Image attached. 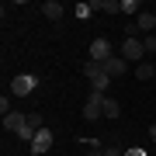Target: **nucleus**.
<instances>
[{"mask_svg": "<svg viewBox=\"0 0 156 156\" xmlns=\"http://www.w3.org/2000/svg\"><path fill=\"white\" fill-rule=\"evenodd\" d=\"M83 73H87V80H90V87H94L97 94H104V90L111 87V76H108V73L101 69V62H87V66H83Z\"/></svg>", "mask_w": 156, "mask_h": 156, "instance_id": "f257e3e1", "label": "nucleus"}, {"mask_svg": "<svg viewBox=\"0 0 156 156\" xmlns=\"http://www.w3.org/2000/svg\"><path fill=\"white\" fill-rule=\"evenodd\" d=\"M142 56H146L142 38H125V42H122V59H125V62H142Z\"/></svg>", "mask_w": 156, "mask_h": 156, "instance_id": "f03ea898", "label": "nucleus"}, {"mask_svg": "<svg viewBox=\"0 0 156 156\" xmlns=\"http://www.w3.org/2000/svg\"><path fill=\"white\" fill-rule=\"evenodd\" d=\"M35 87H38V80L28 76V73H21V76L11 80V94L14 97H28V94H35Z\"/></svg>", "mask_w": 156, "mask_h": 156, "instance_id": "7ed1b4c3", "label": "nucleus"}, {"mask_svg": "<svg viewBox=\"0 0 156 156\" xmlns=\"http://www.w3.org/2000/svg\"><path fill=\"white\" fill-rule=\"evenodd\" d=\"M104 97H108V94H97V90L90 94V101L83 104V118H87V122H97V118H104Z\"/></svg>", "mask_w": 156, "mask_h": 156, "instance_id": "20e7f679", "label": "nucleus"}, {"mask_svg": "<svg viewBox=\"0 0 156 156\" xmlns=\"http://www.w3.org/2000/svg\"><path fill=\"white\" fill-rule=\"evenodd\" d=\"M111 56H115V49H111L108 38H94V42H90V62H104Z\"/></svg>", "mask_w": 156, "mask_h": 156, "instance_id": "39448f33", "label": "nucleus"}, {"mask_svg": "<svg viewBox=\"0 0 156 156\" xmlns=\"http://www.w3.org/2000/svg\"><path fill=\"white\" fill-rule=\"evenodd\" d=\"M49 149H52V132H49V128H38L35 139H31V153L42 156V153H49Z\"/></svg>", "mask_w": 156, "mask_h": 156, "instance_id": "423d86ee", "label": "nucleus"}, {"mask_svg": "<svg viewBox=\"0 0 156 156\" xmlns=\"http://www.w3.org/2000/svg\"><path fill=\"white\" fill-rule=\"evenodd\" d=\"M101 69H104V73H108V76H111V80H115V76H122V73L128 69V62H125V59H122V56H118V52H115V56H111V59H104V62H101Z\"/></svg>", "mask_w": 156, "mask_h": 156, "instance_id": "0eeeda50", "label": "nucleus"}, {"mask_svg": "<svg viewBox=\"0 0 156 156\" xmlns=\"http://www.w3.org/2000/svg\"><path fill=\"white\" fill-rule=\"evenodd\" d=\"M24 122H28V115H17V111H11V115H7L4 118V128H7V132H21V128H24Z\"/></svg>", "mask_w": 156, "mask_h": 156, "instance_id": "6e6552de", "label": "nucleus"}, {"mask_svg": "<svg viewBox=\"0 0 156 156\" xmlns=\"http://www.w3.org/2000/svg\"><path fill=\"white\" fill-rule=\"evenodd\" d=\"M42 14L49 17V21H59V17H62V4H59V0H45V4H42Z\"/></svg>", "mask_w": 156, "mask_h": 156, "instance_id": "1a4fd4ad", "label": "nucleus"}, {"mask_svg": "<svg viewBox=\"0 0 156 156\" xmlns=\"http://www.w3.org/2000/svg\"><path fill=\"white\" fill-rule=\"evenodd\" d=\"M135 24H139V31H146V35H149V31L156 28V14H149V11H142V14H139V21H135Z\"/></svg>", "mask_w": 156, "mask_h": 156, "instance_id": "9d476101", "label": "nucleus"}, {"mask_svg": "<svg viewBox=\"0 0 156 156\" xmlns=\"http://www.w3.org/2000/svg\"><path fill=\"white\" fill-rule=\"evenodd\" d=\"M135 76H139L142 83H146V80H156V66H149V62H139V66H135Z\"/></svg>", "mask_w": 156, "mask_h": 156, "instance_id": "9b49d317", "label": "nucleus"}, {"mask_svg": "<svg viewBox=\"0 0 156 156\" xmlns=\"http://www.w3.org/2000/svg\"><path fill=\"white\" fill-rule=\"evenodd\" d=\"M118 101H111V97H104V118H118Z\"/></svg>", "mask_w": 156, "mask_h": 156, "instance_id": "f8f14e48", "label": "nucleus"}, {"mask_svg": "<svg viewBox=\"0 0 156 156\" xmlns=\"http://www.w3.org/2000/svg\"><path fill=\"white\" fill-rule=\"evenodd\" d=\"M101 11L104 14H122V4L118 0H101Z\"/></svg>", "mask_w": 156, "mask_h": 156, "instance_id": "ddd939ff", "label": "nucleus"}, {"mask_svg": "<svg viewBox=\"0 0 156 156\" xmlns=\"http://www.w3.org/2000/svg\"><path fill=\"white\" fill-rule=\"evenodd\" d=\"M73 14H76V17H90V14H94V4H87V0H83V4L73 7Z\"/></svg>", "mask_w": 156, "mask_h": 156, "instance_id": "4468645a", "label": "nucleus"}, {"mask_svg": "<svg viewBox=\"0 0 156 156\" xmlns=\"http://www.w3.org/2000/svg\"><path fill=\"white\" fill-rule=\"evenodd\" d=\"M135 11H142L139 0H122V14H135Z\"/></svg>", "mask_w": 156, "mask_h": 156, "instance_id": "2eb2a0df", "label": "nucleus"}, {"mask_svg": "<svg viewBox=\"0 0 156 156\" xmlns=\"http://www.w3.org/2000/svg\"><path fill=\"white\" fill-rule=\"evenodd\" d=\"M28 122H31V128H45V118L35 111V115H28Z\"/></svg>", "mask_w": 156, "mask_h": 156, "instance_id": "dca6fc26", "label": "nucleus"}, {"mask_svg": "<svg viewBox=\"0 0 156 156\" xmlns=\"http://www.w3.org/2000/svg\"><path fill=\"white\" fill-rule=\"evenodd\" d=\"M142 45H146V52H156V38H153V35H146Z\"/></svg>", "mask_w": 156, "mask_h": 156, "instance_id": "f3484780", "label": "nucleus"}, {"mask_svg": "<svg viewBox=\"0 0 156 156\" xmlns=\"http://www.w3.org/2000/svg\"><path fill=\"white\" fill-rule=\"evenodd\" d=\"M125 156H149L146 149H139V146H132V149H125Z\"/></svg>", "mask_w": 156, "mask_h": 156, "instance_id": "a211bd4d", "label": "nucleus"}, {"mask_svg": "<svg viewBox=\"0 0 156 156\" xmlns=\"http://www.w3.org/2000/svg\"><path fill=\"white\" fill-rule=\"evenodd\" d=\"M87 156H104V149H90V153H87Z\"/></svg>", "mask_w": 156, "mask_h": 156, "instance_id": "6ab92c4d", "label": "nucleus"}, {"mask_svg": "<svg viewBox=\"0 0 156 156\" xmlns=\"http://www.w3.org/2000/svg\"><path fill=\"white\" fill-rule=\"evenodd\" d=\"M149 139H153V142H156V125H153V128H149Z\"/></svg>", "mask_w": 156, "mask_h": 156, "instance_id": "aec40b11", "label": "nucleus"}]
</instances>
